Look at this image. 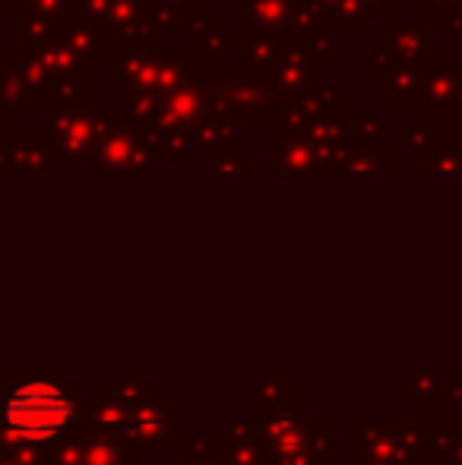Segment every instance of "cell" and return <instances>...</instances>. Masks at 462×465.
<instances>
[{
    "label": "cell",
    "mask_w": 462,
    "mask_h": 465,
    "mask_svg": "<svg viewBox=\"0 0 462 465\" xmlns=\"http://www.w3.org/2000/svg\"><path fill=\"white\" fill-rule=\"evenodd\" d=\"M74 421V402L51 380H29L16 386L6 402V428L25 443H48Z\"/></svg>",
    "instance_id": "cell-1"
},
{
    "label": "cell",
    "mask_w": 462,
    "mask_h": 465,
    "mask_svg": "<svg viewBox=\"0 0 462 465\" xmlns=\"http://www.w3.org/2000/svg\"><path fill=\"white\" fill-rule=\"evenodd\" d=\"M130 434L140 447H162V443L172 440V430L178 424V411H165L159 402H140L136 411L130 415Z\"/></svg>",
    "instance_id": "cell-2"
},
{
    "label": "cell",
    "mask_w": 462,
    "mask_h": 465,
    "mask_svg": "<svg viewBox=\"0 0 462 465\" xmlns=\"http://www.w3.org/2000/svg\"><path fill=\"white\" fill-rule=\"evenodd\" d=\"M402 392H408V402L418 409H440V405H453V386L444 383L437 373L428 368H415L408 383H399Z\"/></svg>",
    "instance_id": "cell-3"
},
{
    "label": "cell",
    "mask_w": 462,
    "mask_h": 465,
    "mask_svg": "<svg viewBox=\"0 0 462 465\" xmlns=\"http://www.w3.org/2000/svg\"><path fill=\"white\" fill-rule=\"evenodd\" d=\"M219 450H222L225 465H263V443H260L253 424L229 428V434L219 437Z\"/></svg>",
    "instance_id": "cell-4"
},
{
    "label": "cell",
    "mask_w": 462,
    "mask_h": 465,
    "mask_svg": "<svg viewBox=\"0 0 462 465\" xmlns=\"http://www.w3.org/2000/svg\"><path fill=\"white\" fill-rule=\"evenodd\" d=\"M291 392H295V386H291L276 368H270V373L260 380L257 396H253V418L270 415V411H279V409H289V405H295Z\"/></svg>",
    "instance_id": "cell-5"
},
{
    "label": "cell",
    "mask_w": 462,
    "mask_h": 465,
    "mask_svg": "<svg viewBox=\"0 0 462 465\" xmlns=\"http://www.w3.org/2000/svg\"><path fill=\"white\" fill-rule=\"evenodd\" d=\"M181 465H225L222 462V450H219V440L200 443V430H197V440L187 447Z\"/></svg>",
    "instance_id": "cell-6"
},
{
    "label": "cell",
    "mask_w": 462,
    "mask_h": 465,
    "mask_svg": "<svg viewBox=\"0 0 462 465\" xmlns=\"http://www.w3.org/2000/svg\"><path fill=\"white\" fill-rule=\"evenodd\" d=\"M355 465H389V462H380V460H368V456H358V453H355Z\"/></svg>",
    "instance_id": "cell-7"
}]
</instances>
